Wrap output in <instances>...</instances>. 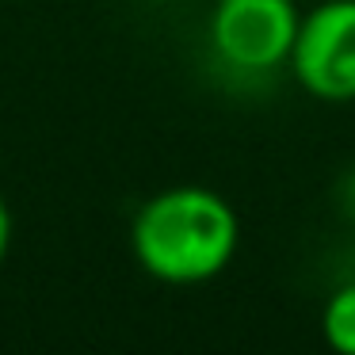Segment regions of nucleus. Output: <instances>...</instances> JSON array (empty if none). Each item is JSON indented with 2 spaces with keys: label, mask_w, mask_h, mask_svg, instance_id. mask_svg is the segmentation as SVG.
<instances>
[{
  "label": "nucleus",
  "mask_w": 355,
  "mask_h": 355,
  "mask_svg": "<svg viewBox=\"0 0 355 355\" xmlns=\"http://www.w3.org/2000/svg\"><path fill=\"white\" fill-rule=\"evenodd\" d=\"M237 245V210L199 184L149 195L130 222V252L138 268L168 286L210 283L233 263Z\"/></svg>",
  "instance_id": "1"
},
{
  "label": "nucleus",
  "mask_w": 355,
  "mask_h": 355,
  "mask_svg": "<svg viewBox=\"0 0 355 355\" xmlns=\"http://www.w3.org/2000/svg\"><path fill=\"white\" fill-rule=\"evenodd\" d=\"M286 65L317 100H355V0H324L306 12L298 19Z\"/></svg>",
  "instance_id": "2"
},
{
  "label": "nucleus",
  "mask_w": 355,
  "mask_h": 355,
  "mask_svg": "<svg viewBox=\"0 0 355 355\" xmlns=\"http://www.w3.org/2000/svg\"><path fill=\"white\" fill-rule=\"evenodd\" d=\"M298 19L294 0H214L210 46L241 73H271L291 58Z\"/></svg>",
  "instance_id": "3"
},
{
  "label": "nucleus",
  "mask_w": 355,
  "mask_h": 355,
  "mask_svg": "<svg viewBox=\"0 0 355 355\" xmlns=\"http://www.w3.org/2000/svg\"><path fill=\"white\" fill-rule=\"evenodd\" d=\"M321 332H324V344L332 352L355 355V279L344 283L340 291H332V298L324 302Z\"/></svg>",
  "instance_id": "4"
},
{
  "label": "nucleus",
  "mask_w": 355,
  "mask_h": 355,
  "mask_svg": "<svg viewBox=\"0 0 355 355\" xmlns=\"http://www.w3.org/2000/svg\"><path fill=\"white\" fill-rule=\"evenodd\" d=\"M8 248H12V210L4 202V195H0V268L8 260Z\"/></svg>",
  "instance_id": "5"
},
{
  "label": "nucleus",
  "mask_w": 355,
  "mask_h": 355,
  "mask_svg": "<svg viewBox=\"0 0 355 355\" xmlns=\"http://www.w3.org/2000/svg\"><path fill=\"white\" fill-rule=\"evenodd\" d=\"M340 199H344V210L355 218V172L344 180V195H340Z\"/></svg>",
  "instance_id": "6"
}]
</instances>
